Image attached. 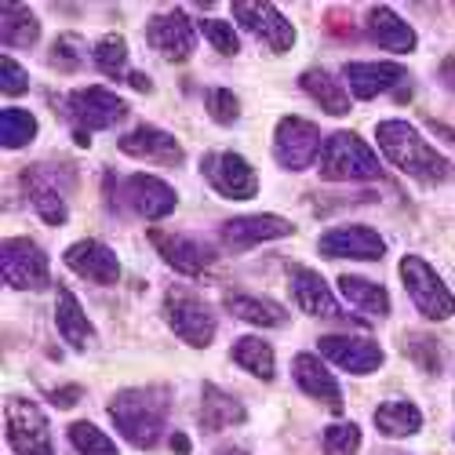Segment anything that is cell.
Returning a JSON list of instances; mask_svg holds the SVG:
<instances>
[{
  "label": "cell",
  "instance_id": "cell-1",
  "mask_svg": "<svg viewBox=\"0 0 455 455\" xmlns=\"http://www.w3.org/2000/svg\"><path fill=\"white\" fill-rule=\"evenodd\" d=\"M375 135H379L383 154L401 172H408L411 179H419V182H444L451 175V161L441 157L437 149L419 132H415L408 121H383Z\"/></svg>",
  "mask_w": 455,
  "mask_h": 455
},
{
  "label": "cell",
  "instance_id": "cell-2",
  "mask_svg": "<svg viewBox=\"0 0 455 455\" xmlns=\"http://www.w3.org/2000/svg\"><path fill=\"white\" fill-rule=\"evenodd\" d=\"M109 419L135 448H154L168 423V397L161 390H124L109 401Z\"/></svg>",
  "mask_w": 455,
  "mask_h": 455
},
{
  "label": "cell",
  "instance_id": "cell-3",
  "mask_svg": "<svg viewBox=\"0 0 455 455\" xmlns=\"http://www.w3.org/2000/svg\"><path fill=\"white\" fill-rule=\"evenodd\" d=\"M321 175L328 182H343V179H383V164L375 161L371 146L361 135L335 132V135L324 139Z\"/></svg>",
  "mask_w": 455,
  "mask_h": 455
},
{
  "label": "cell",
  "instance_id": "cell-4",
  "mask_svg": "<svg viewBox=\"0 0 455 455\" xmlns=\"http://www.w3.org/2000/svg\"><path fill=\"white\" fill-rule=\"evenodd\" d=\"M401 281L415 302V310H419L423 317L430 321H448L455 314V295L451 288L437 277V270L430 267L427 259L419 255H404L401 259Z\"/></svg>",
  "mask_w": 455,
  "mask_h": 455
},
{
  "label": "cell",
  "instance_id": "cell-5",
  "mask_svg": "<svg viewBox=\"0 0 455 455\" xmlns=\"http://www.w3.org/2000/svg\"><path fill=\"white\" fill-rule=\"evenodd\" d=\"M164 317L172 324V331L189 347H208L215 335V310L201 295H194L189 288H168L164 295Z\"/></svg>",
  "mask_w": 455,
  "mask_h": 455
},
{
  "label": "cell",
  "instance_id": "cell-6",
  "mask_svg": "<svg viewBox=\"0 0 455 455\" xmlns=\"http://www.w3.org/2000/svg\"><path fill=\"white\" fill-rule=\"evenodd\" d=\"M0 270H4V284L29 291L48 284V255L36 248L29 237H8L0 248Z\"/></svg>",
  "mask_w": 455,
  "mask_h": 455
},
{
  "label": "cell",
  "instance_id": "cell-7",
  "mask_svg": "<svg viewBox=\"0 0 455 455\" xmlns=\"http://www.w3.org/2000/svg\"><path fill=\"white\" fill-rule=\"evenodd\" d=\"M8 441H12L15 455H55L44 411L26 397L8 401Z\"/></svg>",
  "mask_w": 455,
  "mask_h": 455
},
{
  "label": "cell",
  "instance_id": "cell-8",
  "mask_svg": "<svg viewBox=\"0 0 455 455\" xmlns=\"http://www.w3.org/2000/svg\"><path fill=\"white\" fill-rule=\"evenodd\" d=\"M201 172L215 186V194L230 201H251L259 194V175L241 154H208L201 161Z\"/></svg>",
  "mask_w": 455,
  "mask_h": 455
},
{
  "label": "cell",
  "instance_id": "cell-9",
  "mask_svg": "<svg viewBox=\"0 0 455 455\" xmlns=\"http://www.w3.org/2000/svg\"><path fill=\"white\" fill-rule=\"evenodd\" d=\"M274 149H277V161L288 172H302L317 161V149H321V128L307 117H284L277 124L274 135Z\"/></svg>",
  "mask_w": 455,
  "mask_h": 455
},
{
  "label": "cell",
  "instance_id": "cell-10",
  "mask_svg": "<svg viewBox=\"0 0 455 455\" xmlns=\"http://www.w3.org/2000/svg\"><path fill=\"white\" fill-rule=\"evenodd\" d=\"M69 113L84 132H102L113 128L128 117V102L121 95H113L109 88H81L69 95Z\"/></svg>",
  "mask_w": 455,
  "mask_h": 455
},
{
  "label": "cell",
  "instance_id": "cell-11",
  "mask_svg": "<svg viewBox=\"0 0 455 455\" xmlns=\"http://www.w3.org/2000/svg\"><path fill=\"white\" fill-rule=\"evenodd\" d=\"M234 15H237V22L251 33V36H259L267 48H274V52H288L291 44H295V29H291V22L277 12V8H270V4H255V0H237L234 4Z\"/></svg>",
  "mask_w": 455,
  "mask_h": 455
},
{
  "label": "cell",
  "instance_id": "cell-12",
  "mask_svg": "<svg viewBox=\"0 0 455 455\" xmlns=\"http://www.w3.org/2000/svg\"><path fill=\"white\" fill-rule=\"evenodd\" d=\"M291 230H295V226H291L288 219L262 212V215H237V219H226V222H222V230H219V237H222L226 248L241 251V248H255V244H262V241L288 237Z\"/></svg>",
  "mask_w": 455,
  "mask_h": 455
},
{
  "label": "cell",
  "instance_id": "cell-13",
  "mask_svg": "<svg viewBox=\"0 0 455 455\" xmlns=\"http://www.w3.org/2000/svg\"><path fill=\"white\" fill-rule=\"evenodd\" d=\"M146 36L154 52H161L168 62H182L194 55V22L182 8H172L164 15H154L146 26Z\"/></svg>",
  "mask_w": 455,
  "mask_h": 455
},
{
  "label": "cell",
  "instance_id": "cell-14",
  "mask_svg": "<svg viewBox=\"0 0 455 455\" xmlns=\"http://www.w3.org/2000/svg\"><path fill=\"white\" fill-rule=\"evenodd\" d=\"M317 248L324 259H383L387 255V241L375 230H368V226H335V230H324Z\"/></svg>",
  "mask_w": 455,
  "mask_h": 455
},
{
  "label": "cell",
  "instance_id": "cell-15",
  "mask_svg": "<svg viewBox=\"0 0 455 455\" xmlns=\"http://www.w3.org/2000/svg\"><path fill=\"white\" fill-rule=\"evenodd\" d=\"M321 354L328 361H335L339 368H347L350 375H368L383 364V350L379 343L364 335H324L321 339Z\"/></svg>",
  "mask_w": 455,
  "mask_h": 455
},
{
  "label": "cell",
  "instance_id": "cell-16",
  "mask_svg": "<svg viewBox=\"0 0 455 455\" xmlns=\"http://www.w3.org/2000/svg\"><path fill=\"white\" fill-rule=\"evenodd\" d=\"M66 267L84 277V281H95V284H117L121 281V262L106 244L99 241H77L66 248Z\"/></svg>",
  "mask_w": 455,
  "mask_h": 455
},
{
  "label": "cell",
  "instance_id": "cell-17",
  "mask_svg": "<svg viewBox=\"0 0 455 455\" xmlns=\"http://www.w3.org/2000/svg\"><path fill=\"white\" fill-rule=\"evenodd\" d=\"M149 244H154L179 274H189V277H201L208 274L215 251L194 237H182V234H161V230H149Z\"/></svg>",
  "mask_w": 455,
  "mask_h": 455
},
{
  "label": "cell",
  "instance_id": "cell-18",
  "mask_svg": "<svg viewBox=\"0 0 455 455\" xmlns=\"http://www.w3.org/2000/svg\"><path fill=\"white\" fill-rule=\"evenodd\" d=\"M291 375H295L299 390L307 397H314V401H321V404H328L335 411H343V390H339V383H335V375L328 371V364H321L314 354H295Z\"/></svg>",
  "mask_w": 455,
  "mask_h": 455
},
{
  "label": "cell",
  "instance_id": "cell-19",
  "mask_svg": "<svg viewBox=\"0 0 455 455\" xmlns=\"http://www.w3.org/2000/svg\"><path fill=\"white\" fill-rule=\"evenodd\" d=\"M124 194H128V204L135 208V215H142V219H164L175 212V189L157 175H132L124 182Z\"/></svg>",
  "mask_w": 455,
  "mask_h": 455
},
{
  "label": "cell",
  "instance_id": "cell-20",
  "mask_svg": "<svg viewBox=\"0 0 455 455\" xmlns=\"http://www.w3.org/2000/svg\"><path fill=\"white\" fill-rule=\"evenodd\" d=\"M121 154H132V157H142V161H157V164H182V146L161 132V128H135L132 135H121Z\"/></svg>",
  "mask_w": 455,
  "mask_h": 455
},
{
  "label": "cell",
  "instance_id": "cell-21",
  "mask_svg": "<svg viewBox=\"0 0 455 455\" xmlns=\"http://www.w3.org/2000/svg\"><path fill=\"white\" fill-rule=\"evenodd\" d=\"M291 299L307 314H314V317H339L335 295H331L328 281L317 270H307V267H295L291 270Z\"/></svg>",
  "mask_w": 455,
  "mask_h": 455
},
{
  "label": "cell",
  "instance_id": "cell-22",
  "mask_svg": "<svg viewBox=\"0 0 455 455\" xmlns=\"http://www.w3.org/2000/svg\"><path fill=\"white\" fill-rule=\"evenodd\" d=\"M404 73H408V69H401V66H394V62H350V66H347V81H350V92L368 102V99H375V95L390 92L394 84H401Z\"/></svg>",
  "mask_w": 455,
  "mask_h": 455
},
{
  "label": "cell",
  "instance_id": "cell-23",
  "mask_svg": "<svg viewBox=\"0 0 455 455\" xmlns=\"http://www.w3.org/2000/svg\"><path fill=\"white\" fill-rule=\"evenodd\" d=\"M368 36L379 48L397 52V55L415 52V29L390 8H371L368 12Z\"/></svg>",
  "mask_w": 455,
  "mask_h": 455
},
{
  "label": "cell",
  "instance_id": "cell-24",
  "mask_svg": "<svg viewBox=\"0 0 455 455\" xmlns=\"http://www.w3.org/2000/svg\"><path fill=\"white\" fill-rule=\"evenodd\" d=\"M55 324H59V331H62L66 343L77 347V350H84V347L92 343V335H95V328H92L84 307H81L77 295H73L69 288H59V295H55Z\"/></svg>",
  "mask_w": 455,
  "mask_h": 455
},
{
  "label": "cell",
  "instance_id": "cell-25",
  "mask_svg": "<svg viewBox=\"0 0 455 455\" xmlns=\"http://www.w3.org/2000/svg\"><path fill=\"white\" fill-rule=\"evenodd\" d=\"M22 189H26V197H29V204H33V212L41 215L44 222H52V226H62V222H66V201L59 197L55 182L44 179L41 168L22 172Z\"/></svg>",
  "mask_w": 455,
  "mask_h": 455
},
{
  "label": "cell",
  "instance_id": "cell-26",
  "mask_svg": "<svg viewBox=\"0 0 455 455\" xmlns=\"http://www.w3.org/2000/svg\"><path fill=\"white\" fill-rule=\"evenodd\" d=\"M299 88L307 92L324 113H331V117H347L350 113V99H347L343 84H339L335 73H328V69H307L299 77Z\"/></svg>",
  "mask_w": 455,
  "mask_h": 455
},
{
  "label": "cell",
  "instance_id": "cell-27",
  "mask_svg": "<svg viewBox=\"0 0 455 455\" xmlns=\"http://www.w3.org/2000/svg\"><path fill=\"white\" fill-rule=\"evenodd\" d=\"M248 419L244 404L234 394H222L219 387L204 383V401H201V423L208 430H222V427H241Z\"/></svg>",
  "mask_w": 455,
  "mask_h": 455
},
{
  "label": "cell",
  "instance_id": "cell-28",
  "mask_svg": "<svg viewBox=\"0 0 455 455\" xmlns=\"http://www.w3.org/2000/svg\"><path fill=\"white\" fill-rule=\"evenodd\" d=\"M339 291L347 295L350 307H357L368 317H387L390 314V295L379 288V284L357 277V274H343V277H339Z\"/></svg>",
  "mask_w": 455,
  "mask_h": 455
},
{
  "label": "cell",
  "instance_id": "cell-29",
  "mask_svg": "<svg viewBox=\"0 0 455 455\" xmlns=\"http://www.w3.org/2000/svg\"><path fill=\"white\" fill-rule=\"evenodd\" d=\"M226 307L237 321H248V324H259V328H274V324H284V310L277 302L262 299V295H248V291H234L226 295Z\"/></svg>",
  "mask_w": 455,
  "mask_h": 455
},
{
  "label": "cell",
  "instance_id": "cell-30",
  "mask_svg": "<svg viewBox=\"0 0 455 455\" xmlns=\"http://www.w3.org/2000/svg\"><path fill=\"white\" fill-rule=\"evenodd\" d=\"M375 427L387 437H411L423 427V411L408 401H387V404L375 408Z\"/></svg>",
  "mask_w": 455,
  "mask_h": 455
},
{
  "label": "cell",
  "instance_id": "cell-31",
  "mask_svg": "<svg viewBox=\"0 0 455 455\" xmlns=\"http://www.w3.org/2000/svg\"><path fill=\"white\" fill-rule=\"evenodd\" d=\"M230 354H234V361H237L244 371H251L255 379H262V383H270V379L277 375V368H274V350H270L267 339L244 335V339H237V343H234Z\"/></svg>",
  "mask_w": 455,
  "mask_h": 455
},
{
  "label": "cell",
  "instance_id": "cell-32",
  "mask_svg": "<svg viewBox=\"0 0 455 455\" xmlns=\"http://www.w3.org/2000/svg\"><path fill=\"white\" fill-rule=\"evenodd\" d=\"M0 12H4V44L33 48L36 36H41V22H36V15L26 4H4Z\"/></svg>",
  "mask_w": 455,
  "mask_h": 455
},
{
  "label": "cell",
  "instance_id": "cell-33",
  "mask_svg": "<svg viewBox=\"0 0 455 455\" xmlns=\"http://www.w3.org/2000/svg\"><path fill=\"white\" fill-rule=\"evenodd\" d=\"M33 135H36V117L33 113L15 109V106L0 109V142H4V149H22V146L33 142Z\"/></svg>",
  "mask_w": 455,
  "mask_h": 455
},
{
  "label": "cell",
  "instance_id": "cell-34",
  "mask_svg": "<svg viewBox=\"0 0 455 455\" xmlns=\"http://www.w3.org/2000/svg\"><path fill=\"white\" fill-rule=\"evenodd\" d=\"M69 444L77 448L81 455H117V444H113L95 423L81 419V423H69Z\"/></svg>",
  "mask_w": 455,
  "mask_h": 455
},
{
  "label": "cell",
  "instance_id": "cell-35",
  "mask_svg": "<svg viewBox=\"0 0 455 455\" xmlns=\"http://www.w3.org/2000/svg\"><path fill=\"white\" fill-rule=\"evenodd\" d=\"M95 62L99 69L106 73V77H124V62H128V44H124V36L121 33H106L102 41L95 44Z\"/></svg>",
  "mask_w": 455,
  "mask_h": 455
},
{
  "label": "cell",
  "instance_id": "cell-36",
  "mask_svg": "<svg viewBox=\"0 0 455 455\" xmlns=\"http://www.w3.org/2000/svg\"><path fill=\"white\" fill-rule=\"evenodd\" d=\"M324 448L339 455H354L361 448V427L357 423H335L324 430Z\"/></svg>",
  "mask_w": 455,
  "mask_h": 455
},
{
  "label": "cell",
  "instance_id": "cell-37",
  "mask_svg": "<svg viewBox=\"0 0 455 455\" xmlns=\"http://www.w3.org/2000/svg\"><path fill=\"white\" fill-rule=\"evenodd\" d=\"M208 113H212V121L219 124H234L241 117V102L230 88H212L208 92Z\"/></svg>",
  "mask_w": 455,
  "mask_h": 455
},
{
  "label": "cell",
  "instance_id": "cell-38",
  "mask_svg": "<svg viewBox=\"0 0 455 455\" xmlns=\"http://www.w3.org/2000/svg\"><path fill=\"white\" fill-rule=\"evenodd\" d=\"M201 33L208 36V41L215 44V52H222V55H237V52H241L237 33L226 26V22H219V19H204V22H201Z\"/></svg>",
  "mask_w": 455,
  "mask_h": 455
},
{
  "label": "cell",
  "instance_id": "cell-39",
  "mask_svg": "<svg viewBox=\"0 0 455 455\" xmlns=\"http://www.w3.org/2000/svg\"><path fill=\"white\" fill-rule=\"evenodd\" d=\"M0 92H4L8 99H15V95H26V92H29V77H26V69H22L12 55L0 59Z\"/></svg>",
  "mask_w": 455,
  "mask_h": 455
},
{
  "label": "cell",
  "instance_id": "cell-40",
  "mask_svg": "<svg viewBox=\"0 0 455 455\" xmlns=\"http://www.w3.org/2000/svg\"><path fill=\"white\" fill-rule=\"evenodd\" d=\"M52 66H59V69H77V66H81L77 41H73V36H59V41H55V48H52Z\"/></svg>",
  "mask_w": 455,
  "mask_h": 455
},
{
  "label": "cell",
  "instance_id": "cell-41",
  "mask_svg": "<svg viewBox=\"0 0 455 455\" xmlns=\"http://www.w3.org/2000/svg\"><path fill=\"white\" fill-rule=\"evenodd\" d=\"M328 29L335 36H343V41H350V36H354V26H350V15L347 12H331L328 15Z\"/></svg>",
  "mask_w": 455,
  "mask_h": 455
},
{
  "label": "cell",
  "instance_id": "cell-42",
  "mask_svg": "<svg viewBox=\"0 0 455 455\" xmlns=\"http://www.w3.org/2000/svg\"><path fill=\"white\" fill-rule=\"evenodd\" d=\"M48 397H52V404H59V408H69V404L81 401V387H59V390L48 394Z\"/></svg>",
  "mask_w": 455,
  "mask_h": 455
},
{
  "label": "cell",
  "instance_id": "cell-43",
  "mask_svg": "<svg viewBox=\"0 0 455 455\" xmlns=\"http://www.w3.org/2000/svg\"><path fill=\"white\" fill-rule=\"evenodd\" d=\"M172 444H175V451H182V455L189 451V441H186V434H175V437H172Z\"/></svg>",
  "mask_w": 455,
  "mask_h": 455
},
{
  "label": "cell",
  "instance_id": "cell-44",
  "mask_svg": "<svg viewBox=\"0 0 455 455\" xmlns=\"http://www.w3.org/2000/svg\"><path fill=\"white\" fill-rule=\"evenodd\" d=\"M132 84H135L139 92H149V81L142 77V73H132Z\"/></svg>",
  "mask_w": 455,
  "mask_h": 455
},
{
  "label": "cell",
  "instance_id": "cell-45",
  "mask_svg": "<svg viewBox=\"0 0 455 455\" xmlns=\"http://www.w3.org/2000/svg\"><path fill=\"white\" fill-rule=\"evenodd\" d=\"M226 455H248V451H241V448H226Z\"/></svg>",
  "mask_w": 455,
  "mask_h": 455
}]
</instances>
